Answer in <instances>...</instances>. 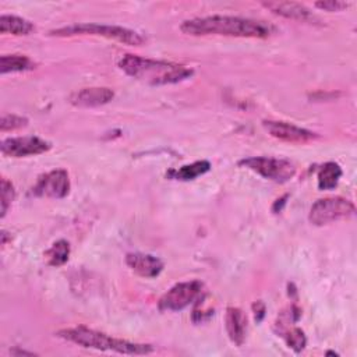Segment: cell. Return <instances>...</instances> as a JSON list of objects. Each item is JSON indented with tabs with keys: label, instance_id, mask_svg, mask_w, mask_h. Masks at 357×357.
<instances>
[{
	"label": "cell",
	"instance_id": "14",
	"mask_svg": "<svg viewBox=\"0 0 357 357\" xmlns=\"http://www.w3.org/2000/svg\"><path fill=\"white\" fill-rule=\"evenodd\" d=\"M225 326L229 339L236 344L241 346L247 336V315L238 307H227L225 315Z\"/></svg>",
	"mask_w": 357,
	"mask_h": 357
},
{
	"label": "cell",
	"instance_id": "21",
	"mask_svg": "<svg viewBox=\"0 0 357 357\" xmlns=\"http://www.w3.org/2000/svg\"><path fill=\"white\" fill-rule=\"evenodd\" d=\"M28 119L18 116V114H3L0 120V130L1 131H13L22 127H26Z\"/></svg>",
	"mask_w": 357,
	"mask_h": 357
},
{
	"label": "cell",
	"instance_id": "9",
	"mask_svg": "<svg viewBox=\"0 0 357 357\" xmlns=\"http://www.w3.org/2000/svg\"><path fill=\"white\" fill-rule=\"evenodd\" d=\"M70 177L64 169H56L39 176L32 187V194L36 197L64 198L70 192Z\"/></svg>",
	"mask_w": 357,
	"mask_h": 357
},
{
	"label": "cell",
	"instance_id": "25",
	"mask_svg": "<svg viewBox=\"0 0 357 357\" xmlns=\"http://www.w3.org/2000/svg\"><path fill=\"white\" fill-rule=\"evenodd\" d=\"M286 198H287V195H284V197L280 198V199H276V202H275V205H273V208H272L275 213H278V212L282 209V205L286 202V201H284Z\"/></svg>",
	"mask_w": 357,
	"mask_h": 357
},
{
	"label": "cell",
	"instance_id": "12",
	"mask_svg": "<svg viewBox=\"0 0 357 357\" xmlns=\"http://www.w3.org/2000/svg\"><path fill=\"white\" fill-rule=\"evenodd\" d=\"M126 264L134 273L146 279L156 278L163 271V262L158 257L144 252H128Z\"/></svg>",
	"mask_w": 357,
	"mask_h": 357
},
{
	"label": "cell",
	"instance_id": "13",
	"mask_svg": "<svg viewBox=\"0 0 357 357\" xmlns=\"http://www.w3.org/2000/svg\"><path fill=\"white\" fill-rule=\"evenodd\" d=\"M114 98V92L106 86L82 88L70 95V103L77 107H96L109 103Z\"/></svg>",
	"mask_w": 357,
	"mask_h": 357
},
{
	"label": "cell",
	"instance_id": "23",
	"mask_svg": "<svg viewBox=\"0 0 357 357\" xmlns=\"http://www.w3.org/2000/svg\"><path fill=\"white\" fill-rule=\"evenodd\" d=\"M314 6L319 10H325V11L332 13V11H342V10L347 8L350 6V3L339 1V0H326V1H317Z\"/></svg>",
	"mask_w": 357,
	"mask_h": 357
},
{
	"label": "cell",
	"instance_id": "19",
	"mask_svg": "<svg viewBox=\"0 0 357 357\" xmlns=\"http://www.w3.org/2000/svg\"><path fill=\"white\" fill-rule=\"evenodd\" d=\"M45 257L47 264L52 266H61L68 261L70 257V244L66 240H57L52 244V247L45 251Z\"/></svg>",
	"mask_w": 357,
	"mask_h": 357
},
{
	"label": "cell",
	"instance_id": "6",
	"mask_svg": "<svg viewBox=\"0 0 357 357\" xmlns=\"http://www.w3.org/2000/svg\"><path fill=\"white\" fill-rule=\"evenodd\" d=\"M356 213L354 204L343 197H326L315 201L310 209L308 220L314 226H324Z\"/></svg>",
	"mask_w": 357,
	"mask_h": 357
},
{
	"label": "cell",
	"instance_id": "4",
	"mask_svg": "<svg viewBox=\"0 0 357 357\" xmlns=\"http://www.w3.org/2000/svg\"><path fill=\"white\" fill-rule=\"evenodd\" d=\"M50 36L67 38V36H77V35H92V36H102L106 39H113L124 45L130 46H141L145 43V38L138 33L137 31L119 26V25H106V24H95V22H81V24H71L67 26L56 28L49 31Z\"/></svg>",
	"mask_w": 357,
	"mask_h": 357
},
{
	"label": "cell",
	"instance_id": "24",
	"mask_svg": "<svg viewBox=\"0 0 357 357\" xmlns=\"http://www.w3.org/2000/svg\"><path fill=\"white\" fill-rule=\"evenodd\" d=\"M252 311H254V318H255V321H257V322H261V321L264 319L265 311H266L265 304H264L261 300L255 301V303L252 304Z\"/></svg>",
	"mask_w": 357,
	"mask_h": 357
},
{
	"label": "cell",
	"instance_id": "15",
	"mask_svg": "<svg viewBox=\"0 0 357 357\" xmlns=\"http://www.w3.org/2000/svg\"><path fill=\"white\" fill-rule=\"evenodd\" d=\"M35 31V26L31 21L17 17V15H7L3 14L0 17V32L10 33L15 36H26Z\"/></svg>",
	"mask_w": 357,
	"mask_h": 357
},
{
	"label": "cell",
	"instance_id": "3",
	"mask_svg": "<svg viewBox=\"0 0 357 357\" xmlns=\"http://www.w3.org/2000/svg\"><path fill=\"white\" fill-rule=\"evenodd\" d=\"M56 335L81 347L100 350V351H114L119 354H130V356L151 354L153 351L152 344L135 343V342L113 337L107 333H103L86 326H74V328L60 329Z\"/></svg>",
	"mask_w": 357,
	"mask_h": 357
},
{
	"label": "cell",
	"instance_id": "20",
	"mask_svg": "<svg viewBox=\"0 0 357 357\" xmlns=\"http://www.w3.org/2000/svg\"><path fill=\"white\" fill-rule=\"evenodd\" d=\"M280 335L284 337L287 346L294 350L296 353H300L301 350H304L305 343H307V337L304 335V332L300 328H291V329H286L283 332H280Z\"/></svg>",
	"mask_w": 357,
	"mask_h": 357
},
{
	"label": "cell",
	"instance_id": "7",
	"mask_svg": "<svg viewBox=\"0 0 357 357\" xmlns=\"http://www.w3.org/2000/svg\"><path fill=\"white\" fill-rule=\"evenodd\" d=\"M204 284L199 280L180 282L172 286L160 298L159 310L160 311H181L190 304H192L202 293Z\"/></svg>",
	"mask_w": 357,
	"mask_h": 357
},
{
	"label": "cell",
	"instance_id": "8",
	"mask_svg": "<svg viewBox=\"0 0 357 357\" xmlns=\"http://www.w3.org/2000/svg\"><path fill=\"white\" fill-rule=\"evenodd\" d=\"M52 148L49 141L39 137H11L1 141L0 149L4 156L11 158H25L32 155H39L47 152Z\"/></svg>",
	"mask_w": 357,
	"mask_h": 357
},
{
	"label": "cell",
	"instance_id": "11",
	"mask_svg": "<svg viewBox=\"0 0 357 357\" xmlns=\"http://www.w3.org/2000/svg\"><path fill=\"white\" fill-rule=\"evenodd\" d=\"M262 6L268 8L271 13L301 21V22H308V24H318L319 18L304 4L296 3V1H262Z\"/></svg>",
	"mask_w": 357,
	"mask_h": 357
},
{
	"label": "cell",
	"instance_id": "16",
	"mask_svg": "<svg viewBox=\"0 0 357 357\" xmlns=\"http://www.w3.org/2000/svg\"><path fill=\"white\" fill-rule=\"evenodd\" d=\"M36 68V63L25 54H3L0 57V73H24Z\"/></svg>",
	"mask_w": 357,
	"mask_h": 357
},
{
	"label": "cell",
	"instance_id": "1",
	"mask_svg": "<svg viewBox=\"0 0 357 357\" xmlns=\"http://www.w3.org/2000/svg\"><path fill=\"white\" fill-rule=\"evenodd\" d=\"M181 32L191 36H233V38H258L265 39L275 33V25L244 17L233 15H209L185 20L180 25Z\"/></svg>",
	"mask_w": 357,
	"mask_h": 357
},
{
	"label": "cell",
	"instance_id": "17",
	"mask_svg": "<svg viewBox=\"0 0 357 357\" xmlns=\"http://www.w3.org/2000/svg\"><path fill=\"white\" fill-rule=\"evenodd\" d=\"M209 170H211V163L208 160H197L190 165H184L178 169L170 170L167 173V176L170 178L180 180V181H190V180H194V178L208 173Z\"/></svg>",
	"mask_w": 357,
	"mask_h": 357
},
{
	"label": "cell",
	"instance_id": "5",
	"mask_svg": "<svg viewBox=\"0 0 357 357\" xmlns=\"http://www.w3.org/2000/svg\"><path fill=\"white\" fill-rule=\"evenodd\" d=\"M240 166L247 167L261 177L273 183H287L296 174V165L284 158L271 156H251L238 162Z\"/></svg>",
	"mask_w": 357,
	"mask_h": 357
},
{
	"label": "cell",
	"instance_id": "10",
	"mask_svg": "<svg viewBox=\"0 0 357 357\" xmlns=\"http://www.w3.org/2000/svg\"><path fill=\"white\" fill-rule=\"evenodd\" d=\"M264 128L268 131V134L279 141L283 142H291V144H307L311 141L318 139V134L312 132L307 128L298 127L296 124L287 123V121H279V120H264L262 121Z\"/></svg>",
	"mask_w": 357,
	"mask_h": 357
},
{
	"label": "cell",
	"instance_id": "18",
	"mask_svg": "<svg viewBox=\"0 0 357 357\" xmlns=\"http://www.w3.org/2000/svg\"><path fill=\"white\" fill-rule=\"evenodd\" d=\"M343 172L342 167L335 163V162H326L324 163L317 174V180H318V188L319 190H333L340 177H342Z\"/></svg>",
	"mask_w": 357,
	"mask_h": 357
},
{
	"label": "cell",
	"instance_id": "2",
	"mask_svg": "<svg viewBox=\"0 0 357 357\" xmlns=\"http://www.w3.org/2000/svg\"><path fill=\"white\" fill-rule=\"evenodd\" d=\"M119 68L131 78L146 85H170L188 79L192 68L166 60L146 59L137 54H124L119 63Z\"/></svg>",
	"mask_w": 357,
	"mask_h": 357
},
{
	"label": "cell",
	"instance_id": "22",
	"mask_svg": "<svg viewBox=\"0 0 357 357\" xmlns=\"http://www.w3.org/2000/svg\"><path fill=\"white\" fill-rule=\"evenodd\" d=\"M15 191L11 181H8L6 177L1 178V218L6 216L11 202L14 201Z\"/></svg>",
	"mask_w": 357,
	"mask_h": 357
}]
</instances>
